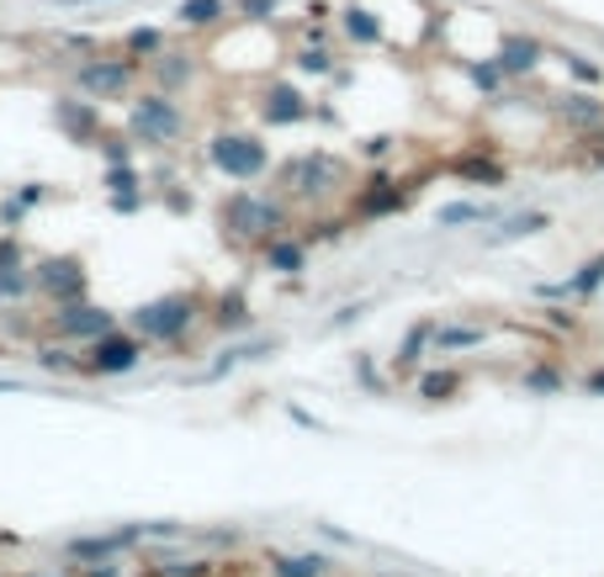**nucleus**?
I'll return each instance as SVG.
<instances>
[{
	"label": "nucleus",
	"mask_w": 604,
	"mask_h": 577,
	"mask_svg": "<svg viewBox=\"0 0 604 577\" xmlns=\"http://www.w3.org/2000/svg\"><path fill=\"white\" fill-rule=\"evenodd\" d=\"M456 393H461V376H456V371H424L420 376V397H429V403L456 397Z\"/></svg>",
	"instance_id": "obj_25"
},
{
	"label": "nucleus",
	"mask_w": 604,
	"mask_h": 577,
	"mask_svg": "<svg viewBox=\"0 0 604 577\" xmlns=\"http://www.w3.org/2000/svg\"><path fill=\"white\" fill-rule=\"evenodd\" d=\"M159 48H165V32H154V27H133L127 37H122V54H127L133 64H138V59H154Z\"/></svg>",
	"instance_id": "obj_22"
},
{
	"label": "nucleus",
	"mask_w": 604,
	"mask_h": 577,
	"mask_svg": "<svg viewBox=\"0 0 604 577\" xmlns=\"http://www.w3.org/2000/svg\"><path fill=\"white\" fill-rule=\"evenodd\" d=\"M271 573L276 577H329V562L313 556V551H307V556H276Z\"/></svg>",
	"instance_id": "obj_20"
},
{
	"label": "nucleus",
	"mask_w": 604,
	"mask_h": 577,
	"mask_svg": "<svg viewBox=\"0 0 604 577\" xmlns=\"http://www.w3.org/2000/svg\"><path fill=\"white\" fill-rule=\"evenodd\" d=\"M546 223H551V217L546 213H514L510 223H504V228H499V234H493V239L488 244H510V239H530V234H541Z\"/></svg>",
	"instance_id": "obj_23"
},
{
	"label": "nucleus",
	"mask_w": 604,
	"mask_h": 577,
	"mask_svg": "<svg viewBox=\"0 0 604 577\" xmlns=\"http://www.w3.org/2000/svg\"><path fill=\"white\" fill-rule=\"evenodd\" d=\"M101 154H107V165H127V159H133V144H122V138H101Z\"/></svg>",
	"instance_id": "obj_34"
},
{
	"label": "nucleus",
	"mask_w": 604,
	"mask_h": 577,
	"mask_svg": "<svg viewBox=\"0 0 604 577\" xmlns=\"http://www.w3.org/2000/svg\"><path fill=\"white\" fill-rule=\"evenodd\" d=\"M54 122H59L75 144H91V138H101V112H96V101L59 95V101H54Z\"/></svg>",
	"instance_id": "obj_12"
},
{
	"label": "nucleus",
	"mask_w": 604,
	"mask_h": 577,
	"mask_svg": "<svg viewBox=\"0 0 604 577\" xmlns=\"http://www.w3.org/2000/svg\"><path fill=\"white\" fill-rule=\"evenodd\" d=\"M59 329H64L69 339H101L107 329H112V313H101V307H86L80 297H75V303H64Z\"/></svg>",
	"instance_id": "obj_14"
},
{
	"label": "nucleus",
	"mask_w": 604,
	"mask_h": 577,
	"mask_svg": "<svg viewBox=\"0 0 604 577\" xmlns=\"http://www.w3.org/2000/svg\"><path fill=\"white\" fill-rule=\"evenodd\" d=\"M488 217H493V207H483V202H451V207L435 213V223L440 228H461V223H488Z\"/></svg>",
	"instance_id": "obj_24"
},
{
	"label": "nucleus",
	"mask_w": 604,
	"mask_h": 577,
	"mask_svg": "<svg viewBox=\"0 0 604 577\" xmlns=\"http://www.w3.org/2000/svg\"><path fill=\"white\" fill-rule=\"evenodd\" d=\"M467 75H472V86H478V91H499V86H504V80H510V75H504V69H499V59L467 64Z\"/></svg>",
	"instance_id": "obj_29"
},
{
	"label": "nucleus",
	"mask_w": 604,
	"mask_h": 577,
	"mask_svg": "<svg viewBox=\"0 0 604 577\" xmlns=\"http://www.w3.org/2000/svg\"><path fill=\"white\" fill-rule=\"evenodd\" d=\"M208 159H212V170L228 176V181H260L271 170V149L255 133H217L208 144Z\"/></svg>",
	"instance_id": "obj_4"
},
{
	"label": "nucleus",
	"mask_w": 604,
	"mask_h": 577,
	"mask_svg": "<svg viewBox=\"0 0 604 577\" xmlns=\"http://www.w3.org/2000/svg\"><path fill=\"white\" fill-rule=\"evenodd\" d=\"M217 223H223L228 239H276L287 228V207L271 202V196H255V191H234L217 207Z\"/></svg>",
	"instance_id": "obj_1"
},
{
	"label": "nucleus",
	"mask_w": 604,
	"mask_h": 577,
	"mask_svg": "<svg viewBox=\"0 0 604 577\" xmlns=\"http://www.w3.org/2000/svg\"><path fill=\"white\" fill-rule=\"evenodd\" d=\"M266 265H271V271H287V275L302 271V265H307V244L276 234V239H266Z\"/></svg>",
	"instance_id": "obj_18"
},
{
	"label": "nucleus",
	"mask_w": 604,
	"mask_h": 577,
	"mask_svg": "<svg viewBox=\"0 0 604 577\" xmlns=\"http://www.w3.org/2000/svg\"><path fill=\"white\" fill-rule=\"evenodd\" d=\"M600 286H604V254H594V260H589L578 275L557 281V286H546V297H594Z\"/></svg>",
	"instance_id": "obj_17"
},
{
	"label": "nucleus",
	"mask_w": 604,
	"mask_h": 577,
	"mask_svg": "<svg viewBox=\"0 0 604 577\" xmlns=\"http://www.w3.org/2000/svg\"><path fill=\"white\" fill-rule=\"evenodd\" d=\"M429 344H435V355H440V350H467V344H483V329H440V324H435Z\"/></svg>",
	"instance_id": "obj_26"
},
{
	"label": "nucleus",
	"mask_w": 604,
	"mask_h": 577,
	"mask_svg": "<svg viewBox=\"0 0 604 577\" xmlns=\"http://www.w3.org/2000/svg\"><path fill=\"white\" fill-rule=\"evenodd\" d=\"M525 393H536V397L562 393V371H551V365H530V371H525Z\"/></svg>",
	"instance_id": "obj_27"
},
{
	"label": "nucleus",
	"mask_w": 604,
	"mask_h": 577,
	"mask_svg": "<svg viewBox=\"0 0 604 577\" xmlns=\"http://www.w3.org/2000/svg\"><path fill=\"white\" fill-rule=\"evenodd\" d=\"M0 271H22V249H16V239H0Z\"/></svg>",
	"instance_id": "obj_35"
},
{
	"label": "nucleus",
	"mask_w": 604,
	"mask_h": 577,
	"mask_svg": "<svg viewBox=\"0 0 604 577\" xmlns=\"http://www.w3.org/2000/svg\"><path fill=\"white\" fill-rule=\"evenodd\" d=\"M499 69L504 75H536L541 69V59H546V43L541 37H530V32H510L504 43H499Z\"/></svg>",
	"instance_id": "obj_11"
},
{
	"label": "nucleus",
	"mask_w": 604,
	"mask_h": 577,
	"mask_svg": "<svg viewBox=\"0 0 604 577\" xmlns=\"http://www.w3.org/2000/svg\"><path fill=\"white\" fill-rule=\"evenodd\" d=\"M276 181H281V191H287V196H298V202H324L334 185H345V165H339L334 154L313 149V154L287 159Z\"/></svg>",
	"instance_id": "obj_2"
},
{
	"label": "nucleus",
	"mask_w": 604,
	"mask_h": 577,
	"mask_svg": "<svg viewBox=\"0 0 604 577\" xmlns=\"http://www.w3.org/2000/svg\"><path fill=\"white\" fill-rule=\"evenodd\" d=\"M144 361V344L133 335H118V329H107V335L91 344V371L96 376H118V371H133V365Z\"/></svg>",
	"instance_id": "obj_8"
},
{
	"label": "nucleus",
	"mask_w": 604,
	"mask_h": 577,
	"mask_svg": "<svg viewBox=\"0 0 604 577\" xmlns=\"http://www.w3.org/2000/svg\"><path fill=\"white\" fill-rule=\"evenodd\" d=\"M127 133L138 138V144H149V149H165V144H176L186 133V112L176 106V95L165 91H149L133 101V112H127Z\"/></svg>",
	"instance_id": "obj_3"
},
{
	"label": "nucleus",
	"mask_w": 604,
	"mask_h": 577,
	"mask_svg": "<svg viewBox=\"0 0 604 577\" xmlns=\"http://www.w3.org/2000/svg\"><path fill=\"white\" fill-rule=\"evenodd\" d=\"M133 75H138V64L127 59H86L80 69H75V86L86 95H96V101H118L122 91H133Z\"/></svg>",
	"instance_id": "obj_6"
},
{
	"label": "nucleus",
	"mask_w": 604,
	"mask_h": 577,
	"mask_svg": "<svg viewBox=\"0 0 604 577\" xmlns=\"http://www.w3.org/2000/svg\"><path fill=\"white\" fill-rule=\"evenodd\" d=\"M551 112H557V122H568L573 133H594L604 122V101L589 91H562L551 101Z\"/></svg>",
	"instance_id": "obj_13"
},
{
	"label": "nucleus",
	"mask_w": 604,
	"mask_h": 577,
	"mask_svg": "<svg viewBox=\"0 0 604 577\" xmlns=\"http://www.w3.org/2000/svg\"><path fill=\"white\" fill-rule=\"evenodd\" d=\"M276 5H281V0H239V16H249V22H266V16H276Z\"/></svg>",
	"instance_id": "obj_33"
},
{
	"label": "nucleus",
	"mask_w": 604,
	"mask_h": 577,
	"mask_svg": "<svg viewBox=\"0 0 604 577\" xmlns=\"http://www.w3.org/2000/svg\"><path fill=\"white\" fill-rule=\"evenodd\" d=\"M361 154H366V159H382V154H393V138H388V133H377V138H366V144H361Z\"/></svg>",
	"instance_id": "obj_36"
},
{
	"label": "nucleus",
	"mask_w": 604,
	"mask_h": 577,
	"mask_svg": "<svg viewBox=\"0 0 604 577\" xmlns=\"http://www.w3.org/2000/svg\"><path fill=\"white\" fill-rule=\"evenodd\" d=\"M429 335H435V324H420L414 335L403 339V350H398V371H409V365L424 355V344H429Z\"/></svg>",
	"instance_id": "obj_28"
},
{
	"label": "nucleus",
	"mask_w": 604,
	"mask_h": 577,
	"mask_svg": "<svg viewBox=\"0 0 604 577\" xmlns=\"http://www.w3.org/2000/svg\"><path fill=\"white\" fill-rule=\"evenodd\" d=\"M176 16H181L186 27H217V22L228 16V5H223V0H181Z\"/></svg>",
	"instance_id": "obj_19"
},
{
	"label": "nucleus",
	"mask_w": 604,
	"mask_h": 577,
	"mask_svg": "<svg viewBox=\"0 0 604 577\" xmlns=\"http://www.w3.org/2000/svg\"><path fill=\"white\" fill-rule=\"evenodd\" d=\"M409 207V191H403V181H393V176H371V181L356 191V207L350 213L361 217V223H377V217H393V213H403Z\"/></svg>",
	"instance_id": "obj_7"
},
{
	"label": "nucleus",
	"mask_w": 604,
	"mask_h": 577,
	"mask_svg": "<svg viewBox=\"0 0 604 577\" xmlns=\"http://www.w3.org/2000/svg\"><path fill=\"white\" fill-rule=\"evenodd\" d=\"M339 27H345V37H350L356 48H377V43H382V22H377V11H366V5H345V11H339Z\"/></svg>",
	"instance_id": "obj_16"
},
{
	"label": "nucleus",
	"mask_w": 604,
	"mask_h": 577,
	"mask_svg": "<svg viewBox=\"0 0 604 577\" xmlns=\"http://www.w3.org/2000/svg\"><path fill=\"white\" fill-rule=\"evenodd\" d=\"M37 292H48V297H59V303H75V297H86V265L80 260H48V265H37Z\"/></svg>",
	"instance_id": "obj_10"
},
{
	"label": "nucleus",
	"mask_w": 604,
	"mask_h": 577,
	"mask_svg": "<svg viewBox=\"0 0 604 577\" xmlns=\"http://www.w3.org/2000/svg\"><path fill=\"white\" fill-rule=\"evenodd\" d=\"M249 324V307H244V297L234 292V297H223L217 303V329H244Z\"/></svg>",
	"instance_id": "obj_30"
},
{
	"label": "nucleus",
	"mask_w": 604,
	"mask_h": 577,
	"mask_svg": "<svg viewBox=\"0 0 604 577\" xmlns=\"http://www.w3.org/2000/svg\"><path fill=\"white\" fill-rule=\"evenodd\" d=\"M583 387H589L594 397H604V371H589V382H583Z\"/></svg>",
	"instance_id": "obj_37"
},
{
	"label": "nucleus",
	"mask_w": 604,
	"mask_h": 577,
	"mask_svg": "<svg viewBox=\"0 0 604 577\" xmlns=\"http://www.w3.org/2000/svg\"><path fill=\"white\" fill-rule=\"evenodd\" d=\"M191 324H197V297H159L133 313V329L149 339H181Z\"/></svg>",
	"instance_id": "obj_5"
},
{
	"label": "nucleus",
	"mask_w": 604,
	"mask_h": 577,
	"mask_svg": "<svg viewBox=\"0 0 604 577\" xmlns=\"http://www.w3.org/2000/svg\"><path fill=\"white\" fill-rule=\"evenodd\" d=\"M191 75H197V59L191 54H170V48H159L154 54V80H159V91L176 95L191 86Z\"/></svg>",
	"instance_id": "obj_15"
},
{
	"label": "nucleus",
	"mask_w": 604,
	"mask_h": 577,
	"mask_svg": "<svg viewBox=\"0 0 604 577\" xmlns=\"http://www.w3.org/2000/svg\"><path fill=\"white\" fill-rule=\"evenodd\" d=\"M298 69H302V75H334V54H329V48H302Z\"/></svg>",
	"instance_id": "obj_31"
},
{
	"label": "nucleus",
	"mask_w": 604,
	"mask_h": 577,
	"mask_svg": "<svg viewBox=\"0 0 604 577\" xmlns=\"http://www.w3.org/2000/svg\"><path fill=\"white\" fill-rule=\"evenodd\" d=\"M313 117V106H307V95L298 86H287V80H276L260 91V122H271V127H292V122H307Z\"/></svg>",
	"instance_id": "obj_9"
},
{
	"label": "nucleus",
	"mask_w": 604,
	"mask_h": 577,
	"mask_svg": "<svg viewBox=\"0 0 604 577\" xmlns=\"http://www.w3.org/2000/svg\"><path fill=\"white\" fill-rule=\"evenodd\" d=\"M568 69H573V80H583V86H600L604 80V69L589 54H568Z\"/></svg>",
	"instance_id": "obj_32"
},
{
	"label": "nucleus",
	"mask_w": 604,
	"mask_h": 577,
	"mask_svg": "<svg viewBox=\"0 0 604 577\" xmlns=\"http://www.w3.org/2000/svg\"><path fill=\"white\" fill-rule=\"evenodd\" d=\"M456 176L499 185V181H504V165H499V159H488V154H461V159H456Z\"/></svg>",
	"instance_id": "obj_21"
}]
</instances>
